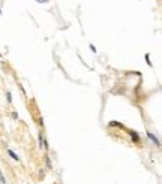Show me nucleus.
<instances>
[{
  "mask_svg": "<svg viewBox=\"0 0 162 184\" xmlns=\"http://www.w3.org/2000/svg\"><path fill=\"white\" fill-rule=\"evenodd\" d=\"M147 136H149V138L152 139L153 142H155V145H158V147H159V139H158V138H156L155 135H153L152 132H147Z\"/></svg>",
  "mask_w": 162,
  "mask_h": 184,
  "instance_id": "1",
  "label": "nucleus"
},
{
  "mask_svg": "<svg viewBox=\"0 0 162 184\" xmlns=\"http://www.w3.org/2000/svg\"><path fill=\"white\" fill-rule=\"evenodd\" d=\"M8 153H9V156H11V157H12L14 160H20V157H18V156H17V154H15V153H14L12 150H9Z\"/></svg>",
  "mask_w": 162,
  "mask_h": 184,
  "instance_id": "2",
  "label": "nucleus"
},
{
  "mask_svg": "<svg viewBox=\"0 0 162 184\" xmlns=\"http://www.w3.org/2000/svg\"><path fill=\"white\" fill-rule=\"evenodd\" d=\"M0 183H2V184H6V178H5V175H3L2 171H0Z\"/></svg>",
  "mask_w": 162,
  "mask_h": 184,
  "instance_id": "3",
  "label": "nucleus"
},
{
  "mask_svg": "<svg viewBox=\"0 0 162 184\" xmlns=\"http://www.w3.org/2000/svg\"><path fill=\"white\" fill-rule=\"evenodd\" d=\"M131 136H132V139H134V141H135V142H137V141H138V135H137V133H135V132H131Z\"/></svg>",
  "mask_w": 162,
  "mask_h": 184,
  "instance_id": "4",
  "label": "nucleus"
},
{
  "mask_svg": "<svg viewBox=\"0 0 162 184\" xmlns=\"http://www.w3.org/2000/svg\"><path fill=\"white\" fill-rule=\"evenodd\" d=\"M45 162H47V166H48V168H51V162H50V159H48V157L45 159Z\"/></svg>",
  "mask_w": 162,
  "mask_h": 184,
  "instance_id": "5",
  "label": "nucleus"
},
{
  "mask_svg": "<svg viewBox=\"0 0 162 184\" xmlns=\"http://www.w3.org/2000/svg\"><path fill=\"white\" fill-rule=\"evenodd\" d=\"M6 96H8V102H12V96H11V93H8Z\"/></svg>",
  "mask_w": 162,
  "mask_h": 184,
  "instance_id": "6",
  "label": "nucleus"
},
{
  "mask_svg": "<svg viewBox=\"0 0 162 184\" xmlns=\"http://www.w3.org/2000/svg\"><path fill=\"white\" fill-rule=\"evenodd\" d=\"M146 60H147V65H149V66H152V61L149 60V54H146Z\"/></svg>",
  "mask_w": 162,
  "mask_h": 184,
  "instance_id": "7",
  "label": "nucleus"
},
{
  "mask_svg": "<svg viewBox=\"0 0 162 184\" xmlns=\"http://www.w3.org/2000/svg\"><path fill=\"white\" fill-rule=\"evenodd\" d=\"M0 14H2V11H0Z\"/></svg>",
  "mask_w": 162,
  "mask_h": 184,
  "instance_id": "8",
  "label": "nucleus"
}]
</instances>
